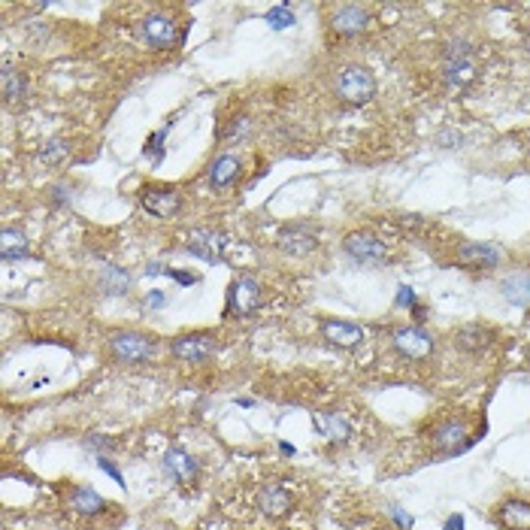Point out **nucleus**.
Wrapping results in <instances>:
<instances>
[{"mask_svg":"<svg viewBox=\"0 0 530 530\" xmlns=\"http://www.w3.org/2000/svg\"><path fill=\"white\" fill-rule=\"evenodd\" d=\"M479 437H482V433L476 431L463 415H446V418H439V422H433L431 431H428L431 448L437 455H443V458L463 455L467 448L476 446V439H479Z\"/></svg>","mask_w":530,"mask_h":530,"instance_id":"1","label":"nucleus"},{"mask_svg":"<svg viewBox=\"0 0 530 530\" xmlns=\"http://www.w3.org/2000/svg\"><path fill=\"white\" fill-rule=\"evenodd\" d=\"M476 76H479V61H476L473 43L458 36L443 51V83L448 91H463L476 83Z\"/></svg>","mask_w":530,"mask_h":530,"instance_id":"2","label":"nucleus"},{"mask_svg":"<svg viewBox=\"0 0 530 530\" xmlns=\"http://www.w3.org/2000/svg\"><path fill=\"white\" fill-rule=\"evenodd\" d=\"M334 91L349 107H367V103L376 98V76L364 64H345L334 79Z\"/></svg>","mask_w":530,"mask_h":530,"instance_id":"3","label":"nucleus"},{"mask_svg":"<svg viewBox=\"0 0 530 530\" xmlns=\"http://www.w3.org/2000/svg\"><path fill=\"white\" fill-rule=\"evenodd\" d=\"M343 252L367 267H388L392 264V246L373 231H352L343 240Z\"/></svg>","mask_w":530,"mask_h":530,"instance_id":"4","label":"nucleus"},{"mask_svg":"<svg viewBox=\"0 0 530 530\" xmlns=\"http://www.w3.org/2000/svg\"><path fill=\"white\" fill-rule=\"evenodd\" d=\"M154 352H158V343L143 330H115L109 336V355L119 364H146L154 358Z\"/></svg>","mask_w":530,"mask_h":530,"instance_id":"5","label":"nucleus"},{"mask_svg":"<svg viewBox=\"0 0 530 530\" xmlns=\"http://www.w3.org/2000/svg\"><path fill=\"white\" fill-rule=\"evenodd\" d=\"M455 261H458V267L470 270V273H491V270H497L506 261V252L497 242L463 240L455 249Z\"/></svg>","mask_w":530,"mask_h":530,"instance_id":"6","label":"nucleus"},{"mask_svg":"<svg viewBox=\"0 0 530 530\" xmlns=\"http://www.w3.org/2000/svg\"><path fill=\"white\" fill-rule=\"evenodd\" d=\"M139 36H143L146 46L154 51L176 49L182 40H186V34L179 31V25L173 21V16H167V12H161V10L143 16V21H139Z\"/></svg>","mask_w":530,"mask_h":530,"instance_id":"7","label":"nucleus"},{"mask_svg":"<svg viewBox=\"0 0 530 530\" xmlns=\"http://www.w3.org/2000/svg\"><path fill=\"white\" fill-rule=\"evenodd\" d=\"M261 306V282L255 276L242 273L231 282L225 297V315L227 319H252Z\"/></svg>","mask_w":530,"mask_h":530,"instance_id":"8","label":"nucleus"},{"mask_svg":"<svg viewBox=\"0 0 530 530\" xmlns=\"http://www.w3.org/2000/svg\"><path fill=\"white\" fill-rule=\"evenodd\" d=\"M218 352V340L212 334H206V330H191V334H179L176 340L170 343V355L176 360H182V364H210L212 358H216Z\"/></svg>","mask_w":530,"mask_h":530,"instance_id":"9","label":"nucleus"},{"mask_svg":"<svg viewBox=\"0 0 530 530\" xmlns=\"http://www.w3.org/2000/svg\"><path fill=\"white\" fill-rule=\"evenodd\" d=\"M392 349L403 360H428L437 349V340L418 325H397L392 328Z\"/></svg>","mask_w":530,"mask_h":530,"instance_id":"10","label":"nucleus"},{"mask_svg":"<svg viewBox=\"0 0 530 530\" xmlns=\"http://www.w3.org/2000/svg\"><path fill=\"white\" fill-rule=\"evenodd\" d=\"M186 249L194 257H201L206 264H222L225 261V249H227V237L216 227H191L186 233Z\"/></svg>","mask_w":530,"mask_h":530,"instance_id":"11","label":"nucleus"},{"mask_svg":"<svg viewBox=\"0 0 530 530\" xmlns=\"http://www.w3.org/2000/svg\"><path fill=\"white\" fill-rule=\"evenodd\" d=\"M161 463H164V473L170 476L176 485H182V488H191V485H197V479H201V461H197L186 446H170L164 452V458H161Z\"/></svg>","mask_w":530,"mask_h":530,"instance_id":"12","label":"nucleus"},{"mask_svg":"<svg viewBox=\"0 0 530 530\" xmlns=\"http://www.w3.org/2000/svg\"><path fill=\"white\" fill-rule=\"evenodd\" d=\"M139 203L154 218H173L182 210V194L173 186H146L139 191Z\"/></svg>","mask_w":530,"mask_h":530,"instance_id":"13","label":"nucleus"},{"mask_svg":"<svg viewBox=\"0 0 530 530\" xmlns=\"http://www.w3.org/2000/svg\"><path fill=\"white\" fill-rule=\"evenodd\" d=\"M497 530H530V500L527 497H503L491 512Z\"/></svg>","mask_w":530,"mask_h":530,"instance_id":"14","label":"nucleus"},{"mask_svg":"<svg viewBox=\"0 0 530 530\" xmlns=\"http://www.w3.org/2000/svg\"><path fill=\"white\" fill-rule=\"evenodd\" d=\"M367 25H370V12L358 4H343L330 12V31H334L336 36H345V40L360 36L367 31Z\"/></svg>","mask_w":530,"mask_h":530,"instance_id":"15","label":"nucleus"},{"mask_svg":"<svg viewBox=\"0 0 530 530\" xmlns=\"http://www.w3.org/2000/svg\"><path fill=\"white\" fill-rule=\"evenodd\" d=\"M67 510L79 518H100V515L109 512L107 497L98 494L94 488L88 485H70L67 488Z\"/></svg>","mask_w":530,"mask_h":530,"instance_id":"16","label":"nucleus"},{"mask_svg":"<svg viewBox=\"0 0 530 530\" xmlns=\"http://www.w3.org/2000/svg\"><path fill=\"white\" fill-rule=\"evenodd\" d=\"M255 506L264 515H267V518H282V515L291 512L294 494H291L289 488H285V485H279V482H264L261 488H257Z\"/></svg>","mask_w":530,"mask_h":530,"instance_id":"17","label":"nucleus"},{"mask_svg":"<svg viewBox=\"0 0 530 530\" xmlns=\"http://www.w3.org/2000/svg\"><path fill=\"white\" fill-rule=\"evenodd\" d=\"M276 246L282 249L285 255L306 257V255H312L315 249H319V237H315L306 225H291V227H285V231L279 233Z\"/></svg>","mask_w":530,"mask_h":530,"instance_id":"18","label":"nucleus"},{"mask_svg":"<svg viewBox=\"0 0 530 530\" xmlns=\"http://www.w3.org/2000/svg\"><path fill=\"white\" fill-rule=\"evenodd\" d=\"M321 336H325V343L336 345V349H355L358 343H364L367 330L355 325V321L328 319V321H321Z\"/></svg>","mask_w":530,"mask_h":530,"instance_id":"19","label":"nucleus"},{"mask_svg":"<svg viewBox=\"0 0 530 530\" xmlns=\"http://www.w3.org/2000/svg\"><path fill=\"white\" fill-rule=\"evenodd\" d=\"M312 424L321 433V439H328L334 446H343L352 439V424L345 422V415H340V412H312Z\"/></svg>","mask_w":530,"mask_h":530,"instance_id":"20","label":"nucleus"},{"mask_svg":"<svg viewBox=\"0 0 530 530\" xmlns=\"http://www.w3.org/2000/svg\"><path fill=\"white\" fill-rule=\"evenodd\" d=\"M497 340L494 328L488 325H463L458 334H455V345L467 355H482V352L491 349V343Z\"/></svg>","mask_w":530,"mask_h":530,"instance_id":"21","label":"nucleus"},{"mask_svg":"<svg viewBox=\"0 0 530 530\" xmlns=\"http://www.w3.org/2000/svg\"><path fill=\"white\" fill-rule=\"evenodd\" d=\"M500 294H503L506 304L530 309V270H512L500 279Z\"/></svg>","mask_w":530,"mask_h":530,"instance_id":"22","label":"nucleus"},{"mask_svg":"<svg viewBox=\"0 0 530 530\" xmlns=\"http://www.w3.org/2000/svg\"><path fill=\"white\" fill-rule=\"evenodd\" d=\"M240 173H242V161L237 158V154H231V152L218 154V158L210 164V188L212 191L231 188L233 182L240 179Z\"/></svg>","mask_w":530,"mask_h":530,"instance_id":"23","label":"nucleus"},{"mask_svg":"<svg viewBox=\"0 0 530 530\" xmlns=\"http://www.w3.org/2000/svg\"><path fill=\"white\" fill-rule=\"evenodd\" d=\"M0 257L4 261H21V257H31V246L21 227H4L0 231Z\"/></svg>","mask_w":530,"mask_h":530,"instance_id":"24","label":"nucleus"},{"mask_svg":"<svg viewBox=\"0 0 530 530\" xmlns=\"http://www.w3.org/2000/svg\"><path fill=\"white\" fill-rule=\"evenodd\" d=\"M0 91H4V100L10 103H21L28 98V76L25 70L12 67V64H6L4 73H0Z\"/></svg>","mask_w":530,"mask_h":530,"instance_id":"25","label":"nucleus"},{"mask_svg":"<svg viewBox=\"0 0 530 530\" xmlns=\"http://www.w3.org/2000/svg\"><path fill=\"white\" fill-rule=\"evenodd\" d=\"M100 291L103 294H128L131 289V273L122 267H115V264H109L107 270H103V276L98 279Z\"/></svg>","mask_w":530,"mask_h":530,"instance_id":"26","label":"nucleus"},{"mask_svg":"<svg viewBox=\"0 0 530 530\" xmlns=\"http://www.w3.org/2000/svg\"><path fill=\"white\" fill-rule=\"evenodd\" d=\"M67 158H70L67 139H49V143L40 149V161H43L46 167H58V164H64Z\"/></svg>","mask_w":530,"mask_h":530,"instance_id":"27","label":"nucleus"},{"mask_svg":"<svg viewBox=\"0 0 530 530\" xmlns=\"http://www.w3.org/2000/svg\"><path fill=\"white\" fill-rule=\"evenodd\" d=\"M264 21H267L273 31H285V28H291L297 19H294V10L289 4H279V6H273V10L267 12V16H264Z\"/></svg>","mask_w":530,"mask_h":530,"instance_id":"28","label":"nucleus"},{"mask_svg":"<svg viewBox=\"0 0 530 530\" xmlns=\"http://www.w3.org/2000/svg\"><path fill=\"white\" fill-rule=\"evenodd\" d=\"M249 131H252V124H249L246 115H237V119H231L227 128H222V143H240V139L249 137Z\"/></svg>","mask_w":530,"mask_h":530,"instance_id":"29","label":"nucleus"},{"mask_svg":"<svg viewBox=\"0 0 530 530\" xmlns=\"http://www.w3.org/2000/svg\"><path fill=\"white\" fill-rule=\"evenodd\" d=\"M83 446L88 448V452H94V458H107V452H113L119 443L109 439V437H103V433H88V437L83 439Z\"/></svg>","mask_w":530,"mask_h":530,"instance_id":"30","label":"nucleus"},{"mask_svg":"<svg viewBox=\"0 0 530 530\" xmlns=\"http://www.w3.org/2000/svg\"><path fill=\"white\" fill-rule=\"evenodd\" d=\"M167 137V128H161V131H154V134L149 137V143L143 146V152L149 154V158L154 161V164H158L161 158H164V143H161V139Z\"/></svg>","mask_w":530,"mask_h":530,"instance_id":"31","label":"nucleus"},{"mask_svg":"<svg viewBox=\"0 0 530 530\" xmlns=\"http://www.w3.org/2000/svg\"><path fill=\"white\" fill-rule=\"evenodd\" d=\"M49 201H51V206H70L73 203V188L70 186H51Z\"/></svg>","mask_w":530,"mask_h":530,"instance_id":"32","label":"nucleus"},{"mask_svg":"<svg viewBox=\"0 0 530 530\" xmlns=\"http://www.w3.org/2000/svg\"><path fill=\"white\" fill-rule=\"evenodd\" d=\"M397 306H403V309H415V306H418L415 289H409V285H397Z\"/></svg>","mask_w":530,"mask_h":530,"instance_id":"33","label":"nucleus"},{"mask_svg":"<svg viewBox=\"0 0 530 530\" xmlns=\"http://www.w3.org/2000/svg\"><path fill=\"white\" fill-rule=\"evenodd\" d=\"M98 467H100V470H103V473H107V476H113V479L119 482L122 488H128V482H124V473H122V470L115 467V463L109 461V458H98Z\"/></svg>","mask_w":530,"mask_h":530,"instance_id":"34","label":"nucleus"},{"mask_svg":"<svg viewBox=\"0 0 530 530\" xmlns=\"http://www.w3.org/2000/svg\"><path fill=\"white\" fill-rule=\"evenodd\" d=\"M388 515H392V518L397 521V527H400V530H409L412 527V515L403 512L400 506H388Z\"/></svg>","mask_w":530,"mask_h":530,"instance_id":"35","label":"nucleus"},{"mask_svg":"<svg viewBox=\"0 0 530 530\" xmlns=\"http://www.w3.org/2000/svg\"><path fill=\"white\" fill-rule=\"evenodd\" d=\"M143 304L152 306V309H161V306H167V294L164 291H149V294H146Z\"/></svg>","mask_w":530,"mask_h":530,"instance_id":"36","label":"nucleus"},{"mask_svg":"<svg viewBox=\"0 0 530 530\" xmlns=\"http://www.w3.org/2000/svg\"><path fill=\"white\" fill-rule=\"evenodd\" d=\"M170 276H173L179 285H194V282H197L194 273H182V270H170Z\"/></svg>","mask_w":530,"mask_h":530,"instance_id":"37","label":"nucleus"},{"mask_svg":"<svg viewBox=\"0 0 530 530\" xmlns=\"http://www.w3.org/2000/svg\"><path fill=\"white\" fill-rule=\"evenodd\" d=\"M443 530H463V515H448L446 518V525H443Z\"/></svg>","mask_w":530,"mask_h":530,"instance_id":"38","label":"nucleus"},{"mask_svg":"<svg viewBox=\"0 0 530 530\" xmlns=\"http://www.w3.org/2000/svg\"><path fill=\"white\" fill-rule=\"evenodd\" d=\"M161 273L170 276V267H164V264H158V261H152L149 267H146V276H161Z\"/></svg>","mask_w":530,"mask_h":530,"instance_id":"39","label":"nucleus"},{"mask_svg":"<svg viewBox=\"0 0 530 530\" xmlns=\"http://www.w3.org/2000/svg\"><path fill=\"white\" fill-rule=\"evenodd\" d=\"M237 407L249 409V407H255V400H252V397H237Z\"/></svg>","mask_w":530,"mask_h":530,"instance_id":"40","label":"nucleus"},{"mask_svg":"<svg viewBox=\"0 0 530 530\" xmlns=\"http://www.w3.org/2000/svg\"><path fill=\"white\" fill-rule=\"evenodd\" d=\"M279 452H282V455H294V446H289V443H279Z\"/></svg>","mask_w":530,"mask_h":530,"instance_id":"41","label":"nucleus"},{"mask_svg":"<svg viewBox=\"0 0 530 530\" xmlns=\"http://www.w3.org/2000/svg\"><path fill=\"white\" fill-rule=\"evenodd\" d=\"M525 49H527V55H530V31H527V36H525Z\"/></svg>","mask_w":530,"mask_h":530,"instance_id":"42","label":"nucleus"},{"mask_svg":"<svg viewBox=\"0 0 530 530\" xmlns=\"http://www.w3.org/2000/svg\"><path fill=\"white\" fill-rule=\"evenodd\" d=\"M527 154H530V134H527Z\"/></svg>","mask_w":530,"mask_h":530,"instance_id":"43","label":"nucleus"}]
</instances>
